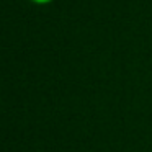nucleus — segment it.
<instances>
[{"label":"nucleus","mask_w":152,"mask_h":152,"mask_svg":"<svg viewBox=\"0 0 152 152\" xmlns=\"http://www.w3.org/2000/svg\"><path fill=\"white\" fill-rule=\"evenodd\" d=\"M30 2H33V4H36V5H48V4H51V2H54V0H30Z\"/></svg>","instance_id":"obj_1"}]
</instances>
